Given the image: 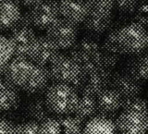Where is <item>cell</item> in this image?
<instances>
[{"instance_id": "10", "label": "cell", "mask_w": 148, "mask_h": 134, "mask_svg": "<svg viewBox=\"0 0 148 134\" xmlns=\"http://www.w3.org/2000/svg\"><path fill=\"white\" fill-rule=\"evenodd\" d=\"M59 55V49L46 35L36 36L28 53V59L41 66H49Z\"/></svg>"}, {"instance_id": "32", "label": "cell", "mask_w": 148, "mask_h": 134, "mask_svg": "<svg viewBox=\"0 0 148 134\" xmlns=\"http://www.w3.org/2000/svg\"><path fill=\"white\" fill-rule=\"evenodd\" d=\"M15 2H17L20 6H24V7H28V8H31L34 5L38 4L44 0H14Z\"/></svg>"}, {"instance_id": "23", "label": "cell", "mask_w": 148, "mask_h": 134, "mask_svg": "<svg viewBox=\"0 0 148 134\" xmlns=\"http://www.w3.org/2000/svg\"><path fill=\"white\" fill-rule=\"evenodd\" d=\"M56 118L60 124L62 134H83L85 125L76 117L63 116Z\"/></svg>"}, {"instance_id": "16", "label": "cell", "mask_w": 148, "mask_h": 134, "mask_svg": "<svg viewBox=\"0 0 148 134\" xmlns=\"http://www.w3.org/2000/svg\"><path fill=\"white\" fill-rule=\"evenodd\" d=\"M21 6L14 0L0 2V31L11 30L21 18Z\"/></svg>"}, {"instance_id": "28", "label": "cell", "mask_w": 148, "mask_h": 134, "mask_svg": "<svg viewBox=\"0 0 148 134\" xmlns=\"http://www.w3.org/2000/svg\"><path fill=\"white\" fill-rule=\"evenodd\" d=\"M39 134H62L61 127L58 119L52 118L40 124Z\"/></svg>"}, {"instance_id": "29", "label": "cell", "mask_w": 148, "mask_h": 134, "mask_svg": "<svg viewBox=\"0 0 148 134\" xmlns=\"http://www.w3.org/2000/svg\"><path fill=\"white\" fill-rule=\"evenodd\" d=\"M139 0H113L114 8L122 14L132 15Z\"/></svg>"}, {"instance_id": "21", "label": "cell", "mask_w": 148, "mask_h": 134, "mask_svg": "<svg viewBox=\"0 0 148 134\" xmlns=\"http://www.w3.org/2000/svg\"><path fill=\"white\" fill-rule=\"evenodd\" d=\"M117 131V126L108 118L96 116L86 123L83 134H116Z\"/></svg>"}, {"instance_id": "13", "label": "cell", "mask_w": 148, "mask_h": 134, "mask_svg": "<svg viewBox=\"0 0 148 134\" xmlns=\"http://www.w3.org/2000/svg\"><path fill=\"white\" fill-rule=\"evenodd\" d=\"M60 17L77 26L82 25L88 16L86 0H56Z\"/></svg>"}, {"instance_id": "19", "label": "cell", "mask_w": 148, "mask_h": 134, "mask_svg": "<svg viewBox=\"0 0 148 134\" xmlns=\"http://www.w3.org/2000/svg\"><path fill=\"white\" fill-rule=\"evenodd\" d=\"M21 102V94L17 87L6 81H3L0 89V111H10L16 109Z\"/></svg>"}, {"instance_id": "12", "label": "cell", "mask_w": 148, "mask_h": 134, "mask_svg": "<svg viewBox=\"0 0 148 134\" xmlns=\"http://www.w3.org/2000/svg\"><path fill=\"white\" fill-rule=\"evenodd\" d=\"M110 88L122 97V99L137 97L142 94V82L130 76L125 71L113 73Z\"/></svg>"}, {"instance_id": "31", "label": "cell", "mask_w": 148, "mask_h": 134, "mask_svg": "<svg viewBox=\"0 0 148 134\" xmlns=\"http://www.w3.org/2000/svg\"><path fill=\"white\" fill-rule=\"evenodd\" d=\"M16 126L9 120L0 118V134H15Z\"/></svg>"}, {"instance_id": "33", "label": "cell", "mask_w": 148, "mask_h": 134, "mask_svg": "<svg viewBox=\"0 0 148 134\" xmlns=\"http://www.w3.org/2000/svg\"><path fill=\"white\" fill-rule=\"evenodd\" d=\"M2 84H3V81H2V80H1V77H0V89H1Z\"/></svg>"}, {"instance_id": "22", "label": "cell", "mask_w": 148, "mask_h": 134, "mask_svg": "<svg viewBox=\"0 0 148 134\" xmlns=\"http://www.w3.org/2000/svg\"><path fill=\"white\" fill-rule=\"evenodd\" d=\"M88 15L97 18L112 15L114 11L113 0H86Z\"/></svg>"}, {"instance_id": "1", "label": "cell", "mask_w": 148, "mask_h": 134, "mask_svg": "<svg viewBox=\"0 0 148 134\" xmlns=\"http://www.w3.org/2000/svg\"><path fill=\"white\" fill-rule=\"evenodd\" d=\"M116 45L122 55H133L146 50L148 31L137 23L131 21L111 28Z\"/></svg>"}, {"instance_id": "11", "label": "cell", "mask_w": 148, "mask_h": 134, "mask_svg": "<svg viewBox=\"0 0 148 134\" xmlns=\"http://www.w3.org/2000/svg\"><path fill=\"white\" fill-rule=\"evenodd\" d=\"M119 134H147L148 115L139 111H123L117 123Z\"/></svg>"}, {"instance_id": "7", "label": "cell", "mask_w": 148, "mask_h": 134, "mask_svg": "<svg viewBox=\"0 0 148 134\" xmlns=\"http://www.w3.org/2000/svg\"><path fill=\"white\" fill-rule=\"evenodd\" d=\"M31 25L38 30H47L58 18L60 12L56 0H44L30 8L27 11Z\"/></svg>"}, {"instance_id": "20", "label": "cell", "mask_w": 148, "mask_h": 134, "mask_svg": "<svg viewBox=\"0 0 148 134\" xmlns=\"http://www.w3.org/2000/svg\"><path fill=\"white\" fill-rule=\"evenodd\" d=\"M73 114L74 117H76L83 123L90 121L97 116L96 98L87 95H81Z\"/></svg>"}, {"instance_id": "6", "label": "cell", "mask_w": 148, "mask_h": 134, "mask_svg": "<svg viewBox=\"0 0 148 134\" xmlns=\"http://www.w3.org/2000/svg\"><path fill=\"white\" fill-rule=\"evenodd\" d=\"M51 81L71 85L82 73L79 64L69 55L59 54L48 66Z\"/></svg>"}, {"instance_id": "26", "label": "cell", "mask_w": 148, "mask_h": 134, "mask_svg": "<svg viewBox=\"0 0 148 134\" xmlns=\"http://www.w3.org/2000/svg\"><path fill=\"white\" fill-rule=\"evenodd\" d=\"M121 109L122 111H139L148 115V100L139 96L123 99Z\"/></svg>"}, {"instance_id": "38", "label": "cell", "mask_w": 148, "mask_h": 134, "mask_svg": "<svg viewBox=\"0 0 148 134\" xmlns=\"http://www.w3.org/2000/svg\"><path fill=\"white\" fill-rule=\"evenodd\" d=\"M147 134H148V133H147Z\"/></svg>"}, {"instance_id": "34", "label": "cell", "mask_w": 148, "mask_h": 134, "mask_svg": "<svg viewBox=\"0 0 148 134\" xmlns=\"http://www.w3.org/2000/svg\"><path fill=\"white\" fill-rule=\"evenodd\" d=\"M145 51H147V52H148V44H147V47H146V50Z\"/></svg>"}, {"instance_id": "27", "label": "cell", "mask_w": 148, "mask_h": 134, "mask_svg": "<svg viewBox=\"0 0 148 134\" xmlns=\"http://www.w3.org/2000/svg\"><path fill=\"white\" fill-rule=\"evenodd\" d=\"M122 55L113 52L102 45V67L112 72L113 69L119 64Z\"/></svg>"}, {"instance_id": "5", "label": "cell", "mask_w": 148, "mask_h": 134, "mask_svg": "<svg viewBox=\"0 0 148 134\" xmlns=\"http://www.w3.org/2000/svg\"><path fill=\"white\" fill-rule=\"evenodd\" d=\"M36 67L37 64L28 58L14 57L5 69V81L18 89L25 91L34 76Z\"/></svg>"}, {"instance_id": "9", "label": "cell", "mask_w": 148, "mask_h": 134, "mask_svg": "<svg viewBox=\"0 0 148 134\" xmlns=\"http://www.w3.org/2000/svg\"><path fill=\"white\" fill-rule=\"evenodd\" d=\"M35 38L36 35L34 27L27 21L21 18V21L10 30L8 36V39L13 46L14 57L28 58L29 49Z\"/></svg>"}, {"instance_id": "18", "label": "cell", "mask_w": 148, "mask_h": 134, "mask_svg": "<svg viewBox=\"0 0 148 134\" xmlns=\"http://www.w3.org/2000/svg\"><path fill=\"white\" fill-rule=\"evenodd\" d=\"M114 14L108 17H92L88 15L82 23V30L86 32L87 36L98 38L106 32H108L111 27L113 26Z\"/></svg>"}, {"instance_id": "24", "label": "cell", "mask_w": 148, "mask_h": 134, "mask_svg": "<svg viewBox=\"0 0 148 134\" xmlns=\"http://www.w3.org/2000/svg\"><path fill=\"white\" fill-rule=\"evenodd\" d=\"M14 57L13 46L8 38L0 35V74H4L8 63Z\"/></svg>"}, {"instance_id": "3", "label": "cell", "mask_w": 148, "mask_h": 134, "mask_svg": "<svg viewBox=\"0 0 148 134\" xmlns=\"http://www.w3.org/2000/svg\"><path fill=\"white\" fill-rule=\"evenodd\" d=\"M45 98L53 115L63 117L74 113L80 97L71 85L53 83L48 87Z\"/></svg>"}, {"instance_id": "15", "label": "cell", "mask_w": 148, "mask_h": 134, "mask_svg": "<svg viewBox=\"0 0 148 134\" xmlns=\"http://www.w3.org/2000/svg\"><path fill=\"white\" fill-rule=\"evenodd\" d=\"M122 101V97L111 88L105 90L96 97L97 116L108 118L118 115L121 109Z\"/></svg>"}, {"instance_id": "14", "label": "cell", "mask_w": 148, "mask_h": 134, "mask_svg": "<svg viewBox=\"0 0 148 134\" xmlns=\"http://www.w3.org/2000/svg\"><path fill=\"white\" fill-rule=\"evenodd\" d=\"M24 114L30 121L42 124L45 120L55 118L51 112L44 94H34L27 101Z\"/></svg>"}, {"instance_id": "35", "label": "cell", "mask_w": 148, "mask_h": 134, "mask_svg": "<svg viewBox=\"0 0 148 134\" xmlns=\"http://www.w3.org/2000/svg\"><path fill=\"white\" fill-rule=\"evenodd\" d=\"M147 100H148V88H147Z\"/></svg>"}, {"instance_id": "37", "label": "cell", "mask_w": 148, "mask_h": 134, "mask_svg": "<svg viewBox=\"0 0 148 134\" xmlns=\"http://www.w3.org/2000/svg\"><path fill=\"white\" fill-rule=\"evenodd\" d=\"M147 1H148V0H147Z\"/></svg>"}, {"instance_id": "36", "label": "cell", "mask_w": 148, "mask_h": 134, "mask_svg": "<svg viewBox=\"0 0 148 134\" xmlns=\"http://www.w3.org/2000/svg\"><path fill=\"white\" fill-rule=\"evenodd\" d=\"M1 1H2V0H0V2H1Z\"/></svg>"}, {"instance_id": "25", "label": "cell", "mask_w": 148, "mask_h": 134, "mask_svg": "<svg viewBox=\"0 0 148 134\" xmlns=\"http://www.w3.org/2000/svg\"><path fill=\"white\" fill-rule=\"evenodd\" d=\"M132 21L148 31V1L139 0L137 6L132 14Z\"/></svg>"}, {"instance_id": "2", "label": "cell", "mask_w": 148, "mask_h": 134, "mask_svg": "<svg viewBox=\"0 0 148 134\" xmlns=\"http://www.w3.org/2000/svg\"><path fill=\"white\" fill-rule=\"evenodd\" d=\"M113 73L103 67L82 69L80 77L71 85L78 94L96 98L102 92L110 88Z\"/></svg>"}, {"instance_id": "4", "label": "cell", "mask_w": 148, "mask_h": 134, "mask_svg": "<svg viewBox=\"0 0 148 134\" xmlns=\"http://www.w3.org/2000/svg\"><path fill=\"white\" fill-rule=\"evenodd\" d=\"M68 55L82 69L102 67V44L97 38L84 36L68 50Z\"/></svg>"}, {"instance_id": "30", "label": "cell", "mask_w": 148, "mask_h": 134, "mask_svg": "<svg viewBox=\"0 0 148 134\" xmlns=\"http://www.w3.org/2000/svg\"><path fill=\"white\" fill-rule=\"evenodd\" d=\"M40 125L38 123L28 121L16 126L15 134H39Z\"/></svg>"}, {"instance_id": "8", "label": "cell", "mask_w": 148, "mask_h": 134, "mask_svg": "<svg viewBox=\"0 0 148 134\" xmlns=\"http://www.w3.org/2000/svg\"><path fill=\"white\" fill-rule=\"evenodd\" d=\"M79 28L77 25L60 18L46 30V36L59 50H69L78 41Z\"/></svg>"}, {"instance_id": "17", "label": "cell", "mask_w": 148, "mask_h": 134, "mask_svg": "<svg viewBox=\"0 0 148 134\" xmlns=\"http://www.w3.org/2000/svg\"><path fill=\"white\" fill-rule=\"evenodd\" d=\"M125 72L135 80L143 82L148 81V52L131 55L125 64Z\"/></svg>"}]
</instances>
